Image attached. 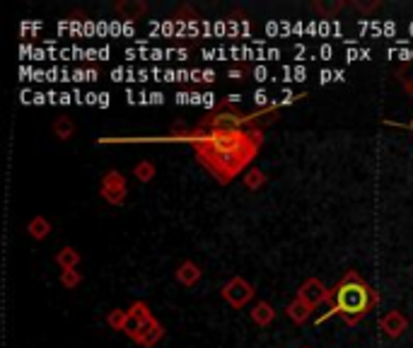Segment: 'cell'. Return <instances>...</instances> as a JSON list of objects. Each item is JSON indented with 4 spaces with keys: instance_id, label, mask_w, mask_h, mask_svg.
<instances>
[{
    "instance_id": "1",
    "label": "cell",
    "mask_w": 413,
    "mask_h": 348,
    "mask_svg": "<svg viewBox=\"0 0 413 348\" xmlns=\"http://www.w3.org/2000/svg\"><path fill=\"white\" fill-rule=\"evenodd\" d=\"M268 124L247 129H208L196 124L193 129H177L172 138L184 140L193 148L196 160L211 172L218 184L227 186L244 176L264 145V129Z\"/></svg>"
},
{
    "instance_id": "2",
    "label": "cell",
    "mask_w": 413,
    "mask_h": 348,
    "mask_svg": "<svg viewBox=\"0 0 413 348\" xmlns=\"http://www.w3.org/2000/svg\"><path fill=\"white\" fill-rule=\"evenodd\" d=\"M380 302V292L358 274L355 269H348L329 292V312L321 315L317 322L329 320L331 315L341 317L348 326H355L363 317L370 315Z\"/></svg>"
},
{
    "instance_id": "3",
    "label": "cell",
    "mask_w": 413,
    "mask_h": 348,
    "mask_svg": "<svg viewBox=\"0 0 413 348\" xmlns=\"http://www.w3.org/2000/svg\"><path fill=\"white\" fill-rule=\"evenodd\" d=\"M124 334L131 341H136L143 348H155V344H160L162 336H165V326L160 320H155V315L150 312L147 302L136 300L129 307V324H126Z\"/></svg>"
},
{
    "instance_id": "4",
    "label": "cell",
    "mask_w": 413,
    "mask_h": 348,
    "mask_svg": "<svg viewBox=\"0 0 413 348\" xmlns=\"http://www.w3.org/2000/svg\"><path fill=\"white\" fill-rule=\"evenodd\" d=\"M99 194L106 204L111 206H124L126 196H129V186H126V176L119 172V169H106L102 174L99 181Z\"/></svg>"
},
{
    "instance_id": "5",
    "label": "cell",
    "mask_w": 413,
    "mask_h": 348,
    "mask_svg": "<svg viewBox=\"0 0 413 348\" xmlns=\"http://www.w3.org/2000/svg\"><path fill=\"white\" fill-rule=\"evenodd\" d=\"M254 292H257V290H254V285L247 283L242 276H232V279H229L227 283L222 285L220 295H222V300H225L227 305L232 307V310H242V307L254 297Z\"/></svg>"
},
{
    "instance_id": "6",
    "label": "cell",
    "mask_w": 413,
    "mask_h": 348,
    "mask_svg": "<svg viewBox=\"0 0 413 348\" xmlns=\"http://www.w3.org/2000/svg\"><path fill=\"white\" fill-rule=\"evenodd\" d=\"M329 292H331V288H326V285L321 283L319 279H307V281H305V283L298 288V300H302L307 307L317 310L319 305L329 302Z\"/></svg>"
},
{
    "instance_id": "7",
    "label": "cell",
    "mask_w": 413,
    "mask_h": 348,
    "mask_svg": "<svg viewBox=\"0 0 413 348\" xmlns=\"http://www.w3.org/2000/svg\"><path fill=\"white\" fill-rule=\"evenodd\" d=\"M380 329L387 339H399V336L409 329V317L401 310H391L380 317Z\"/></svg>"
},
{
    "instance_id": "8",
    "label": "cell",
    "mask_w": 413,
    "mask_h": 348,
    "mask_svg": "<svg viewBox=\"0 0 413 348\" xmlns=\"http://www.w3.org/2000/svg\"><path fill=\"white\" fill-rule=\"evenodd\" d=\"M201 276H203L201 266H198L196 261H191V259L181 261V264L177 266V271H175V279L179 281L184 288H193V285L201 281Z\"/></svg>"
},
{
    "instance_id": "9",
    "label": "cell",
    "mask_w": 413,
    "mask_h": 348,
    "mask_svg": "<svg viewBox=\"0 0 413 348\" xmlns=\"http://www.w3.org/2000/svg\"><path fill=\"white\" fill-rule=\"evenodd\" d=\"M114 10L124 19H140L147 13V3L145 0H119L114 3Z\"/></svg>"
},
{
    "instance_id": "10",
    "label": "cell",
    "mask_w": 413,
    "mask_h": 348,
    "mask_svg": "<svg viewBox=\"0 0 413 348\" xmlns=\"http://www.w3.org/2000/svg\"><path fill=\"white\" fill-rule=\"evenodd\" d=\"M273 320H275V310H273L271 302L259 300L257 305L252 307V322L257 326H261V329H264V326H271Z\"/></svg>"
},
{
    "instance_id": "11",
    "label": "cell",
    "mask_w": 413,
    "mask_h": 348,
    "mask_svg": "<svg viewBox=\"0 0 413 348\" xmlns=\"http://www.w3.org/2000/svg\"><path fill=\"white\" fill-rule=\"evenodd\" d=\"M312 312H314L312 307H307L302 300H298V297H295L293 302H288V307H285V315H288V320L295 322V324H305V322L312 317Z\"/></svg>"
},
{
    "instance_id": "12",
    "label": "cell",
    "mask_w": 413,
    "mask_h": 348,
    "mask_svg": "<svg viewBox=\"0 0 413 348\" xmlns=\"http://www.w3.org/2000/svg\"><path fill=\"white\" fill-rule=\"evenodd\" d=\"M80 261H83V256H80V251L75 249V247H70V245H65L63 249H58V254H56V264H58L63 271H68V269H78Z\"/></svg>"
},
{
    "instance_id": "13",
    "label": "cell",
    "mask_w": 413,
    "mask_h": 348,
    "mask_svg": "<svg viewBox=\"0 0 413 348\" xmlns=\"http://www.w3.org/2000/svg\"><path fill=\"white\" fill-rule=\"evenodd\" d=\"M49 232H51V223H49V218H44V215H34V218L27 223V235L32 237V240L42 242L49 237Z\"/></svg>"
},
{
    "instance_id": "14",
    "label": "cell",
    "mask_w": 413,
    "mask_h": 348,
    "mask_svg": "<svg viewBox=\"0 0 413 348\" xmlns=\"http://www.w3.org/2000/svg\"><path fill=\"white\" fill-rule=\"evenodd\" d=\"M348 3H343V0H312V10L317 15H321V17H334Z\"/></svg>"
},
{
    "instance_id": "15",
    "label": "cell",
    "mask_w": 413,
    "mask_h": 348,
    "mask_svg": "<svg viewBox=\"0 0 413 348\" xmlns=\"http://www.w3.org/2000/svg\"><path fill=\"white\" fill-rule=\"evenodd\" d=\"M51 129H54V135L58 140H70L75 135V121L70 119V116H58V119L54 121V126H51Z\"/></svg>"
},
{
    "instance_id": "16",
    "label": "cell",
    "mask_w": 413,
    "mask_h": 348,
    "mask_svg": "<svg viewBox=\"0 0 413 348\" xmlns=\"http://www.w3.org/2000/svg\"><path fill=\"white\" fill-rule=\"evenodd\" d=\"M244 186H247L249 191H259L266 186V174H264V169L259 167H249L247 172H244Z\"/></svg>"
},
{
    "instance_id": "17",
    "label": "cell",
    "mask_w": 413,
    "mask_h": 348,
    "mask_svg": "<svg viewBox=\"0 0 413 348\" xmlns=\"http://www.w3.org/2000/svg\"><path fill=\"white\" fill-rule=\"evenodd\" d=\"M106 324H109V329L114 331H124L126 324H129V310H111L109 315H106Z\"/></svg>"
},
{
    "instance_id": "18",
    "label": "cell",
    "mask_w": 413,
    "mask_h": 348,
    "mask_svg": "<svg viewBox=\"0 0 413 348\" xmlns=\"http://www.w3.org/2000/svg\"><path fill=\"white\" fill-rule=\"evenodd\" d=\"M133 174H136V179H138V181H143V184H147V181L155 179L157 169H155V165H152L150 160H140V163H138L136 167H133Z\"/></svg>"
},
{
    "instance_id": "19",
    "label": "cell",
    "mask_w": 413,
    "mask_h": 348,
    "mask_svg": "<svg viewBox=\"0 0 413 348\" xmlns=\"http://www.w3.org/2000/svg\"><path fill=\"white\" fill-rule=\"evenodd\" d=\"M83 283V274H80L78 269H68V271H60V285L68 290L78 288V285Z\"/></svg>"
},
{
    "instance_id": "20",
    "label": "cell",
    "mask_w": 413,
    "mask_h": 348,
    "mask_svg": "<svg viewBox=\"0 0 413 348\" xmlns=\"http://www.w3.org/2000/svg\"><path fill=\"white\" fill-rule=\"evenodd\" d=\"M396 78H399V83L404 85V90L413 97V80L409 78V68H404V65H401V68L396 70Z\"/></svg>"
},
{
    "instance_id": "21",
    "label": "cell",
    "mask_w": 413,
    "mask_h": 348,
    "mask_svg": "<svg viewBox=\"0 0 413 348\" xmlns=\"http://www.w3.org/2000/svg\"><path fill=\"white\" fill-rule=\"evenodd\" d=\"M350 5H353V8H358L360 13H372V10L380 8L382 0H370V3H365V0H350Z\"/></svg>"
},
{
    "instance_id": "22",
    "label": "cell",
    "mask_w": 413,
    "mask_h": 348,
    "mask_svg": "<svg viewBox=\"0 0 413 348\" xmlns=\"http://www.w3.org/2000/svg\"><path fill=\"white\" fill-rule=\"evenodd\" d=\"M247 73H249L247 65H242V68H229V78L232 80H244L247 78Z\"/></svg>"
},
{
    "instance_id": "23",
    "label": "cell",
    "mask_w": 413,
    "mask_h": 348,
    "mask_svg": "<svg viewBox=\"0 0 413 348\" xmlns=\"http://www.w3.org/2000/svg\"><path fill=\"white\" fill-rule=\"evenodd\" d=\"M409 131H411V133H413V124H409Z\"/></svg>"
}]
</instances>
